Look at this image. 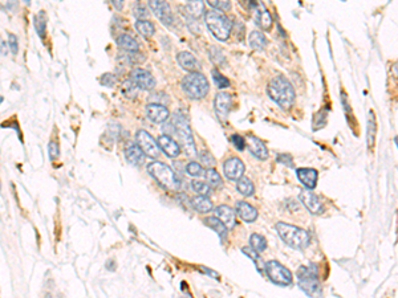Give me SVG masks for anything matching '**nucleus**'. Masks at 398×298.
<instances>
[{"mask_svg":"<svg viewBox=\"0 0 398 298\" xmlns=\"http://www.w3.org/2000/svg\"><path fill=\"white\" fill-rule=\"evenodd\" d=\"M267 93L280 108L290 109L295 102V89L284 76H276L268 84Z\"/></svg>","mask_w":398,"mask_h":298,"instance_id":"f257e3e1","label":"nucleus"},{"mask_svg":"<svg viewBox=\"0 0 398 298\" xmlns=\"http://www.w3.org/2000/svg\"><path fill=\"white\" fill-rule=\"evenodd\" d=\"M276 231L281 240L293 249H306L309 245V241H311V236H309L308 232L299 228L296 225L280 222L276 224Z\"/></svg>","mask_w":398,"mask_h":298,"instance_id":"f03ea898","label":"nucleus"},{"mask_svg":"<svg viewBox=\"0 0 398 298\" xmlns=\"http://www.w3.org/2000/svg\"><path fill=\"white\" fill-rule=\"evenodd\" d=\"M204 22L209 31L214 35V37L226 42L229 40L231 32H233V23L227 16L223 15L220 11H209L204 15Z\"/></svg>","mask_w":398,"mask_h":298,"instance_id":"7ed1b4c3","label":"nucleus"},{"mask_svg":"<svg viewBox=\"0 0 398 298\" xmlns=\"http://www.w3.org/2000/svg\"><path fill=\"white\" fill-rule=\"evenodd\" d=\"M182 90L188 98L202 100L209 93V81L201 72H190V74L183 77L181 83Z\"/></svg>","mask_w":398,"mask_h":298,"instance_id":"20e7f679","label":"nucleus"},{"mask_svg":"<svg viewBox=\"0 0 398 298\" xmlns=\"http://www.w3.org/2000/svg\"><path fill=\"white\" fill-rule=\"evenodd\" d=\"M147 172H149L151 176L157 181V183L161 186L162 188L167 191H178L179 190V183L178 178L175 176L174 171L165 163L161 162H151L147 166Z\"/></svg>","mask_w":398,"mask_h":298,"instance_id":"39448f33","label":"nucleus"},{"mask_svg":"<svg viewBox=\"0 0 398 298\" xmlns=\"http://www.w3.org/2000/svg\"><path fill=\"white\" fill-rule=\"evenodd\" d=\"M173 126H174V133L178 136V143L181 145V149L187 154V155L193 156L197 154V149H195V142L193 138V133H191L190 125H188L187 120L182 114L177 113L173 117Z\"/></svg>","mask_w":398,"mask_h":298,"instance_id":"423d86ee","label":"nucleus"},{"mask_svg":"<svg viewBox=\"0 0 398 298\" xmlns=\"http://www.w3.org/2000/svg\"><path fill=\"white\" fill-rule=\"evenodd\" d=\"M296 276L300 289L307 295L313 297L316 294H320L321 288H320V281H318V273L313 265H311V267H300Z\"/></svg>","mask_w":398,"mask_h":298,"instance_id":"0eeeda50","label":"nucleus"},{"mask_svg":"<svg viewBox=\"0 0 398 298\" xmlns=\"http://www.w3.org/2000/svg\"><path fill=\"white\" fill-rule=\"evenodd\" d=\"M266 273L268 279L276 285L288 286L292 284V273L279 261H268L266 264Z\"/></svg>","mask_w":398,"mask_h":298,"instance_id":"6e6552de","label":"nucleus"},{"mask_svg":"<svg viewBox=\"0 0 398 298\" xmlns=\"http://www.w3.org/2000/svg\"><path fill=\"white\" fill-rule=\"evenodd\" d=\"M137 145L143 150V152L150 158H158L161 149H159L158 141H156L146 130H140L136 135Z\"/></svg>","mask_w":398,"mask_h":298,"instance_id":"1a4fd4ad","label":"nucleus"},{"mask_svg":"<svg viewBox=\"0 0 398 298\" xmlns=\"http://www.w3.org/2000/svg\"><path fill=\"white\" fill-rule=\"evenodd\" d=\"M149 6L162 24L172 26L173 22H174V16H173L172 8H170L169 3L166 0H150Z\"/></svg>","mask_w":398,"mask_h":298,"instance_id":"9d476101","label":"nucleus"},{"mask_svg":"<svg viewBox=\"0 0 398 298\" xmlns=\"http://www.w3.org/2000/svg\"><path fill=\"white\" fill-rule=\"evenodd\" d=\"M300 200L312 215H320V213L324 212V204L321 203L320 197L312 190L307 188L306 191H302L300 194Z\"/></svg>","mask_w":398,"mask_h":298,"instance_id":"9b49d317","label":"nucleus"},{"mask_svg":"<svg viewBox=\"0 0 398 298\" xmlns=\"http://www.w3.org/2000/svg\"><path fill=\"white\" fill-rule=\"evenodd\" d=\"M244 163L239 158H236V156L229 158L224 162V165H223V171H224L226 178L230 179V181H239L243 176V174H244Z\"/></svg>","mask_w":398,"mask_h":298,"instance_id":"f8f14e48","label":"nucleus"},{"mask_svg":"<svg viewBox=\"0 0 398 298\" xmlns=\"http://www.w3.org/2000/svg\"><path fill=\"white\" fill-rule=\"evenodd\" d=\"M251 8L255 11V20H256V24H258L263 31H270V29L272 28V17H271L270 12H268V10L266 8L264 4L252 2Z\"/></svg>","mask_w":398,"mask_h":298,"instance_id":"ddd939ff","label":"nucleus"},{"mask_svg":"<svg viewBox=\"0 0 398 298\" xmlns=\"http://www.w3.org/2000/svg\"><path fill=\"white\" fill-rule=\"evenodd\" d=\"M146 114L154 124H163L170 117L169 109L166 108L165 105L153 104V102L146 106Z\"/></svg>","mask_w":398,"mask_h":298,"instance_id":"4468645a","label":"nucleus"},{"mask_svg":"<svg viewBox=\"0 0 398 298\" xmlns=\"http://www.w3.org/2000/svg\"><path fill=\"white\" fill-rule=\"evenodd\" d=\"M130 78L137 84L138 88L143 90H151L156 86V80L147 70L134 69L130 74Z\"/></svg>","mask_w":398,"mask_h":298,"instance_id":"2eb2a0df","label":"nucleus"},{"mask_svg":"<svg viewBox=\"0 0 398 298\" xmlns=\"http://www.w3.org/2000/svg\"><path fill=\"white\" fill-rule=\"evenodd\" d=\"M159 149L165 152L166 155L170 158H177L181 154V145L177 141H174L170 135H161L158 138Z\"/></svg>","mask_w":398,"mask_h":298,"instance_id":"dca6fc26","label":"nucleus"},{"mask_svg":"<svg viewBox=\"0 0 398 298\" xmlns=\"http://www.w3.org/2000/svg\"><path fill=\"white\" fill-rule=\"evenodd\" d=\"M215 113H217L218 117L222 121L226 120L229 117V111L231 108V104H233V100H231V95L227 94V93H218L217 97H215Z\"/></svg>","mask_w":398,"mask_h":298,"instance_id":"f3484780","label":"nucleus"},{"mask_svg":"<svg viewBox=\"0 0 398 298\" xmlns=\"http://www.w3.org/2000/svg\"><path fill=\"white\" fill-rule=\"evenodd\" d=\"M247 146H249L250 152H251L252 155L256 156L260 161H266L268 158V150L266 147V145L261 142L259 138L254 135L247 136Z\"/></svg>","mask_w":398,"mask_h":298,"instance_id":"a211bd4d","label":"nucleus"},{"mask_svg":"<svg viewBox=\"0 0 398 298\" xmlns=\"http://www.w3.org/2000/svg\"><path fill=\"white\" fill-rule=\"evenodd\" d=\"M145 152L138 145H129L125 149V158L130 165L133 166H141L145 162Z\"/></svg>","mask_w":398,"mask_h":298,"instance_id":"6ab92c4d","label":"nucleus"},{"mask_svg":"<svg viewBox=\"0 0 398 298\" xmlns=\"http://www.w3.org/2000/svg\"><path fill=\"white\" fill-rule=\"evenodd\" d=\"M297 178L309 190H313L317 184V171L313 170V168H299L296 171Z\"/></svg>","mask_w":398,"mask_h":298,"instance_id":"aec40b11","label":"nucleus"},{"mask_svg":"<svg viewBox=\"0 0 398 298\" xmlns=\"http://www.w3.org/2000/svg\"><path fill=\"white\" fill-rule=\"evenodd\" d=\"M236 213L242 220L245 223H252L258 219V211L256 208L251 206V204L245 203V202H238L236 203Z\"/></svg>","mask_w":398,"mask_h":298,"instance_id":"412c9836","label":"nucleus"},{"mask_svg":"<svg viewBox=\"0 0 398 298\" xmlns=\"http://www.w3.org/2000/svg\"><path fill=\"white\" fill-rule=\"evenodd\" d=\"M215 213H217V217H219L223 224L226 225L227 229H233L236 225L235 212L229 206H219L215 209Z\"/></svg>","mask_w":398,"mask_h":298,"instance_id":"4be33fe9","label":"nucleus"},{"mask_svg":"<svg viewBox=\"0 0 398 298\" xmlns=\"http://www.w3.org/2000/svg\"><path fill=\"white\" fill-rule=\"evenodd\" d=\"M377 138V121L374 117V111H369V117H368V122H366V143L370 150L374 149Z\"/></svg>","mask_w":398,"mask_h":298,"instance_id":"5701e85b","label":"nucleus"},{"mask_svg":"<svg viewBox=\"0 0 398 298\" xmlns=\"http://www.w3.org/2000/svg\"><path fill=\"white\" fill-rule=\"evenodd\" d=\"M177 60H178L181 68H183L187 72H197L199 69V63H198L197 58L190 52H181V53H178Z\"/></svg>","mask_w":398,"mask_h":298,"instance_id":"b1692460","label":"nucleus"},{"mask_svg":"<svg viewBox=\"0 0 398 298\" xmlns=\"http://www.w3.org/2000/svg\"><path fill=\"white\" fill-rule=\"evenodd\" d=\"M249 43L250 47H251L252 49H255V51H263L268 45V40L264 36V33L259 31H252L251 33H250Z\"/></svg>","mask_w":398,"mask_h":298,"instance_id":"393cba45","label":"nucleus"},{"mask_svg":"<svg viewBox=\"0 0 398 298\" xmlns=\"http://www.w3.org/2000/svg\"><path fill=\"white\" fill-rule=\"evenodd\" d=\"M204 224L207 225V227H210L211 229H214V231L217 232L218 235L220 236V239H222L223 241L226 240L227 237V227L222 223V220L219 219V217H207L206 220H204Z\"/></svg>","mask_w":398,"mask_h":298,"instance_id":"a878e982","label":"nucleus"},{"mask_svg":"<svg viewBox=\"0 0 398 298\" xmlns=\"http://www.w3.org/2000/svg\"><path fill=\"white\" fill-rule=\"evenodd\" d=\"M186 11H187V15H190L193 19H199L202 15H204L203 0H188Z\"/></svg>","mask_w":398,"mask_h":298,"instance_id":"bb28decb","label":"nucleus"},{"mask_svg":"<svg viewBox=\"0 0 398 298\" xmlns=\"http://www.w3.org/2000/svg\"><path fill=\"white\" fill-rule=\"evenodd\" d=\"M117 44H118V47L122 48V49H125V51H127V52H138V49H140V45H138V43L136 42V40H134L131 36L125 35V33H122V35L118 36Z\"/></svg>","mask_w":398,"mask_h":298,"instance_id":"cd10ccee","label":"nucleus"},{"mask_svg":"<svg viewBox=\"0 0 398 298\" xmlns=\"http://www.w3.org/2000/svg\"><path fill=\"white\" fill-rule=\"evenodd\" d=\"M193 207H194L199 213H207L213 209V202L207 196L199 195V196L193 199Z\"/></svg>","mask_w":398,"mask_h":298,"instance_id":"c85d7f7f","label":"nucleus"},{"mask_svg":"<svg viewBox=\"0 0 398 298\" xmlns=\"http://www.w3.org/2000/svg\"><path fill=\"white\" fill-rule=\"evenodd\" d=\"M242 252L245 254V256L249 257V259H251V260L254 261L255 265H256V269H258V272H260V273L264 272L266 264H263V261H261V259H260V254H258V252L255 251L251 245H250V247L242 248Z\"/></svg>","mask_w":398,"mask_h":298,"instance_id":"c756f323","label":"nucleus"},{"mask_svg":"<svg viewBox=\"0 0 398 298\" xmlns=\"http://www.w3.org/2000/svg\"><path fill=\"white\" fill-rule=\"evenodd\" d=\"M236 190H238L239 194H242L243 196H252V195L255 194L254 183H252L249 178H244V176H242V178L238 181Z\"/></svg>","mask_w":398,"mask_h":298,"instance_id":"7c9ffc66","label":"nucleus"},{"mask_svg":"<svg viewBox=\"0 0 398 298\" xmlns=\"http://www.w3.org/2000/svg\"><path fill=\"white\" fill-rule=\"evenodd\" d=\"M204 176H206V183L213 188H222L223 181L220 178V175L218 174V171H215L214 168H209L204 172Z\"/></svg>","mask_w":398,"mask_h":298,"instance_id":"2f4dec72","label":"nucleus"},{"mask_svg":"<svg viewBox=\"0 0 398 298\" xmlns=\"http://www.w3.org/2000/svg\"><path fill=\"white\" fill-rule=\"evenodd\" d=\"M136 29L140 32V35H142L143 37L147 38L151 37V36L154 35V31H156L153 23L147 22V20H138V22L136 23Z\"/></svg>","mask_w":398,"mask_h":298,"instance_id":"473e14b6","label":"nucleus"},{"mask_svg":"<svg viewBox=\"0 0 398 298\" xmlns=\"http://www.w3.org/2000/svg\"><path fill=\"white\" fill-rule=\"evenodd\" d=\"M121 93L126 97V98H130V100L136 98L138 94V85L134 83L131 78L127 80V81H125V83L122 84Z\"/></svg>","mask_w":398,"mask_h":298,"instance_id":"72a5a7b5","label":"nucleus"},{"mask_svg":"<svg viewBox=\"0 0 398 298\" xmlns=\"http://www.w3.org/2000/svg\"><path fill=\"white\" fill-rule=\"evenodd\" d=\"M250 245L258 253H261V252H264L267 249V240L261 235H259V233H252L251 237H250Z\"/></svg>","mask_w":398,"mask_h":298,"instance_id":"f704fd0d","label":"nucleus"},{"mask_svg":"<svg viewBox=\"0 0 398 298\" xmlns=\"http://www.w3.org/2000/svg\"><path fill=\"white\" fill-rule=\"evenodd\" d=\"M45 27H47V19H45V13L40 12L35 16V28L37 31L39 36L42 38L45 37Z\"/></svg>","mask_w":398,"mask_h":298,"instance_id":"c9c22d12","label":"nucleus"},{"mask_svg":"<svg viewBox=\"0 0 398 298\" xmlns=\"http://www.w3.org/2000/svg\"><path fill=\"white\" fill-rule=\"evenodd\" d=\"M191 187H193V190H194L198 195H202V196H209L211 192L210 186L201 181H193Z\"/></svg>","mask_w":398,"mask_h":298,"instance_id":"e433bc0d","label":"nucleus"},{"mask_svg":"<svg viewBox=\"0 0 398 298\" xmlns=\"http://www.w3.org/2000/svg\"><path fill=\"white\" fill-rule=\"evenodd\" d=\"M207 3L217 11H220V12L229 11L231 8V2L230 0H207Z\"/></svg>","mask_w":398,"mask_h":298,"instance_id":"4c0bfd02","label":"nucleus"},{"mask_svg":"<svg viewBox=\"0 0 398 298\" xmlns=\"http://www.w3.org/2000/svg\"><path fill=\"white\" fill-rule=\"evenodd\" d=\"M213 78L214 81H215V85H217L219 89H224V88H229L230 86L229 78H226L223 74H220L217 69L213 70Z\"/></svg>","mask_w":398,"mask_h":298,"instance_id":"58836bf2","label":"nucleus"},{"mask_svg":"<svg viewBox=\"0 0 398 298\" xmlns=\"http://www.w3.org/2000/svg\"><path fill=\"white\" fill-rule=\"evenodd\" d=\"M186 171H187V174L191 175V176H201V175L204 174V170L203 167H202V165H199V163L197 162L188 163L187 167H186Z\"/></svg>","mask_w":398,"mask_h":298,"instance_id":"ea45409f","label":"nucleus"},{"mask_svg":"<svg viewBox=\"0 0 398 298\" xmlns=\"http://www.w3.org/2000/svg\"><path fill=\"white\" fill-rule=\"evenodd\" d=\"M210 58L214 61V63L217 64V65L218 64H220V65H222V64L226 61V58H224V56H223L222 51H220V49H218L217 47H213L210 49Z\"/></svg>","mask_w":398,"mask_h":298,"instance_id":"a19ab883","label":"nucleus"},{"mask_svg":"<svg viewBox=\"0 0 398 298\" xmlns=\"http://www.w3.org/2000/svg\"><path fill=\"white\" fill-rule=\"evenodd\" d=\"M199 159H201L202 165H204L206 167H213L215 165V161H214V156L211 155L209 151H201L199 152Z\"/></svg>","mask_w":398,"mask_h":298,"instance_id":"79ce46f5","label":"nucleus"},{"mask_svg":"<svg viewBox=\"0 0 398 298\" xmlns=\"http://www.w3.org/2000/svg\"><path fill=\"white\" fill-rule=\"evenodd\" d=\"M150 101L153 104H161V105H167L170 102L167 94H163V93H156V94L150 95Z\"/></svg>","mask_w":398,"mask_h":298,"instance_id":"37998d69","label":"nucleus"},{"mask_svg":"<svg viewBox=\"0 0 398 298\" xmlns=\"http://www.w3.org/2000/svg\"><path fill=\"white\" fill-rule=\"evenodd\" d=\"M231 142L234 143V146H235L236 150H239V151H243V150L245 149V146H247V141H245L243 136L238 135V134L231 136Z\"/></svg>","mask_w":398,"mask_h":298,"instance_id":"c03bdc74","label":"nucleus"},{"mask_svg":"<svg viewBox=\"0 0 398 298\" xmlns=\"http://www.w3.org/2000/svg\"><path fill=\"white\" fill-rule=\"evenodd\" d=\"M48 154H49V158H51V161H56V159L59 158V155H60V150H59V145L56 142H49V145H48Z\"/></svg>","mask_w":398,"mask_h":298,"instance_id":"a18cd8bd","label":"nucleus"},{"mask_svg":"<svg viewBox=\"0 0 398 298\" xmlns=\"http://www.w3.org/2000/svg\"><path fill=\"white\" fill-rule=\"evenodd\" d=\"M116 81H117V78H116L115 74H111V73H105L101 78H100V83H101L104 86H108V88L115 86Z\"/></svg>","mask_w":398,"mask_h":298,"instance_id":"49530a36","label":"nucleus"},{"mask_svg":"<svg viewBox=\"0 0 398 298\" xmlns=\"http://www.w3.org/2000/svg\"><path fill=\"white\" fill-rule=\"evenodd\" d=\"M133 15L136 16L138 20H143V17H147L149 13H147L146 8H145L142 4H137V6L133 8Z\"/></svg>","mask_w":398,"mask_h":298,"instance_id":"de8ad7c7","label":"nucleus"},{"mask_svg":"<svg viewBox=\"0 0 398 298\" xmlns=\"http://www.w3.org/2000/svg\"><path fill=\"white\" fill-rule=\"evenodd\" d=\"M8 44H10V48H11V52H12L13 54L17 53V38H16L15 35H12V33H10L8 35Z\"/></svg>","mask_w":398,"mask_h":298,"instance_id":"09e8293b","label":"nucleus"},{"mask_svg":"<svg viewBox=\"0 0 398 298\" xmlns=\"http://www.w3.org/2000/svg\"><path fill=\"white\" fill-rule=\"evenodd\" d=\"M277 161H279L280 163H284V165H287V166H293L292 156L287 155V154H283V155L277 156Z\"/></svg>","mask_w":398,"mask_h":298,"instance_id":"8fccbe9b","label":"nucleus"},{"mask_svg":"<svg viewBox=\"0 0 398 298\" xmlns=\"http://www.w3.org/2000/svg\"><path fill=\"white\" fill-rule=\"evenodd\" d=\"M111 3L118 11H121L122 7H124V0H111Z\"/></svg>","mask_w":398,"mask_h":298,"instance_id":"3c124183","label":"nucleus"},{"mask_svg":"<svg viewBox=\"0 0 398 298\" xmlns=\"http://www.w3.org/2000/svg\"><path fill=\"white\" fill-rule=\"evenodd\" d=\"M393 73H394V76H398V63L393 67Z\"/></svg>","mask_w":398,"mask_h":298,"instance_id":"603ef678","label":"nucleus"},{"mask_svg":"<svg viewBox=\"0 0 398 298\" xmlns=\"http://www.w3.org/2000/svg\"><path fill=\"white\" fill-rule=\"evenodd\" d=\"M2 54H7L6 53V42H2Z\"/></svg>","mask_w":398,"mask_h":298,"instance_id":"864d4df0","label":"nucleus"},{"mask_svg":"<svg viewBox=\"0 0 398 298\" xmlns=\"http://www.w3.org/2000/svg\"><path fill=\"white\" fill-rule=\"evenodd\" d=\"M24 2H26L27 4H29V3H31V0H24Z\"/></svg>","mask_w":398,"mask_h":298,"instance_id":"5fc2aeb1","label":"nucleus"},{"mask_svg":"<svg viewBox=\"0 0 398 298\" xmlns=\"http://www.w3.org/2000/svg\"><path fill=\"white\" fill-rule=\"evenodd\" d=\"M395 143H397V146H398V136H397V138H395Z\"/></svg>","mask_w":398,"mask_h":298,"instance_id":"6e6d98bb","label":"nucleus"}]
</instances>
